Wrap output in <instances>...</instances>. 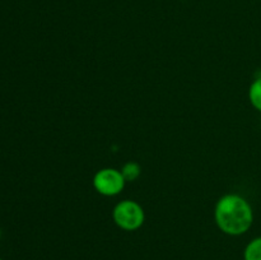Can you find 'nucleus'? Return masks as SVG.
<instances>
[{"mask_svg": "<svg viewBox=\"0 0 261 260\" xmlns=\"http://www.w3.org/2000/svg\"><path fill=\"white\" fill-rule=\"evenodd\" d=\"M214 218L222 232L229 236H241L251 228L254 223V211L244 196L227 194L217 203Z\"/></svg>", "mask_w": 261, "mask_h": 260, "instance_id": "f257e3e1", "label": "nucleus"}, {"mask_svg": "<svg viewBox=\"0 0 261 260\" xmlns=\"http://www.w3.org/2000/svg\"><path fill=\"white\" fill-rule=\"evenodd\" d=\"M112 218L116 226H119L121 229L135 231L144 223L145 213L139 203L126 199L115 205Z\"/></svg>", "mask_w": 261, "mask_h": 260, "instance_id": "f03ea898", "label": "nucleus"}, {"mask_svg": "<svg viewBox=\"0 0 261 260\" xmlns=\"http://www.w3.org/2000/svg\"><path fill=\"white\" fill-rule=\"evenodd\" d=\"M124 176L116 168H102L97 171L93 177V186L97 193L105 196H115L125 188Z\"/></svg>", "mask_w": 261, "mask_h": 260, "instance_id": "7ed1b4c3", "label": "nucleus"}, {"mask_svg": "<svg viewBox=\"0 0 261 260\" xmlns=\"http://www.w3.org/2000/svg\"><path fill=\"white\" fill-rule=\"evenodd\" d=\"M244 260H261V236L251 240L244 251Z\"/></svg>", "mask_w": 261, "mask_h": 260, "instance_id": "20e7f679", "label": "nucleus"}, {"mask_svg": "<svg viewBox=\"0 0 261 260\" xmlns=\"http://www.w3.org/2000/svg\"><path fill=\"white\" fill-rule=\"evenodd\" d=\"M250 103L254 109L261 112V76L255 79L249 88Z\"/></svg>", "mask_w": 261, "mask_h": 260, "instance_id": "39448f33", "label": "nucleus"}, {"mask_svg": "<svg viewBox=\"0 0 261 260\" xmlns=\"http://www.w3.org/2000/svg\"><path fill=\"white\" fill-rule=\"evenodd\" d=\"M140 172H142V168H140L139 163L137 162H127L122 166L121 173L124 176L125 181H135L140 176Z\"/></svg>", "mask_w": 261, "mask_h": 260, "instance_id": "423d86ee", "label": "nucleus"}, {"mask_svg": "<svg viewBox=\"0 0 261 260\" xmlns=\"http://www.w3.org/2000/svg\"><path fill=\"white\" fill-rule=\"evenodd\" d=\"M0 260H3V259H2V257H0Z\"/></svg>", "mask_w": 261, "mask_h": 260, "instance_id": "0eeeda50", "label": "nucleus"}]
</instances>
